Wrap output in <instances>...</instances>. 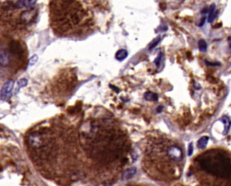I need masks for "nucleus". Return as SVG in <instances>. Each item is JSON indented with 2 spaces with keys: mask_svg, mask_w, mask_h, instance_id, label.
Here are the masks:
<instances>
[{
  "mask_svg": "<svg viewBox=\"0 0 231 186\" xmlns=\"http://www.w3.org/2000/svg\"><path fill=\"white\" fill-rule=\"evenodd\" d=\"M202 169L208 173L226 178L231 174V165L228 158L221 153L202 157L200 161Z\"/></svg>",
  "mask_w": 231,
  "mask_h": 186,
  "instance_id": "nucleus-1",
  "label": "nucleus"
},
{
  "mask_svg": "<svg viewBox=\"0 0 231 186\" xmlns=\"http://www.w3.org/2000/svg\"><path fill=\"white\" fill-rule=\"evenodd\" d=\"M167 154L172 161L179 162L183 158V152L180 147L172 145L170 146L167 149Z\"/></svg>",
  "mask_w": 231,
  "mask_h": 186,
  "instance_id": "nucleus-2",
  "label": "nucleus"
},
{
  "mask_svg": "<svg viewBox=\"0 0 231 186\" xmlns=\"http://www.w3.org/2000/svg\"><path fill=\"white\" fill-rule=\"evenodd\" d=\"M13 87H14V81H8V82H6L1 90L0 98L2 100H7L10 97Z\"/></svg>",
  "mask_w": 231,
  "mask_h": 186,
  "instance_id": "nucleus-3",
  "label": "nucleus"
},
{
  "mask_svg": "<svg viewBox=\"0 0 231 186\" xmlns=\"http://www.w3.org/2000/svg\"><path fill=\"white\" fill-rule=\"evenodd\" d=\"M12 53L8 49H0V66L5 67L10 65L12 61Z\"/></svg>",
  "mask_w": 231,
  "mask_h": 186,
  "instance_id": "nucleus-4",
  "label": "nucleus"
},
{
  "mask_svg": "<svg viewBox=\"0 0 231 186\" xmlns=\"http://www.w3.org/2000/svg\"><path fill=\"white\" fill-rule=\"evenodd\" d=\"M9 50L13 54V55H18L21 56L24 53V49L23 47L21 44L19 42L16 40L11 41L9 44Z\"/></svg>",
  "mask_w": 231,
  "mask_h": 186,
  "instance_id": "nucleus-5",
  "label": "nucleus"
},
{
  "mask_svg": "<svg viewBox=\"0 0 231 186\" xmlns=\"http://www.w3.org/2000/svg\"><path fill=\"white\" fill-rule=\"evenodd\" d=\"M136 172H137V169L135 167H131L130 169H127L123 174V178L125 180H130V179L133 178L135 176Z\"/></svg>",
  "mask_w": 231,
  "mask_h": 186,
  "instance_id": "nucleus-6",
  "label": "nucleus"
},
{
  "mask_svg": "<svg viewBox=\"0 0 231 186\" xmlns=\"http://www.w3.org/2000/svg\"><path fill=\"white\" fill-rule=\"evenodd\" d=\"M208 141H209V137L208 136H202L201 139H199V140L198 141V148H200V149H203L205 148L208 144Z\"/></svg>",
  "mask_w": 231,
  "mask_h": 186,
  "instance_id": "nucleus-7",
  "label": "nucleus"
},
{
  "mask_svg": "<svg viewBox=\"0 0 231 186\" xmlns=\"http://www.w3.org/2000/svg\"><path fill=\"white\" fill-rule=\"evenodd\" d=\"M215 8H216V6L215 4H211V7H210V9H209V15H208V17H207V21L211 23L213 20L215 19V16L217 14V12H215Z\"/></svg>",
  "mask_w": 231,
  "mask_h": 186,
  "instance_id": "nucleus-8",
  "label": "nucleus"
},
{
  "mask_svg": "<svg viewBox=\"0 0 231 186\" xmlns=\"http://www.w3.org/2000/svg\"><path fill=\"white\" fill-rule=\"evenodd\" d=\"M127 56H128V52L125 49H121L116 53V58L118 61H123L127 57Z\"/></svg>",
  "mask_w": 231,
  "mask_h": 186,
  "instance_id": "nucleus-9",
  "label": "nucleus"
},
{
  "mask_svg": "<svg viewBox=\"0 0 231 186\" xmlns=\"http://www.w3.org/2000/svg\"><path fill=\"white\" fill-rule=\"evenodd\" d=\"M221 120L225 124V132H224V135H226V133L229 131V129H230V127L231 126V121L228 116H223Z\"/></svg>",
  "mask_w": 231,
  "mask_h": 186,
  "instance_id": "nucleus-10",
  "label": "nucleus"
},
{
  "mask_svg": "<svg viewBox=\"0 0 231 186\" xmlns=\"http://www.w3.org/2000/svg\"><path fill=\"white\" fill-rule=\"evenodd\" d=\"M144 98H145L146 100L148 101H157L158 99V96L154 93H152L150 91L148 92H146L145 94H144Z\"/></svg>",
  "mask_w": 231,
  "mask_h": 186,
  "instance_id": "nucleus-11",
  "label": "nucleus"
},
{
  "mask_svg": "<svg viewBox=\"0 0 231 186\" xmlns=\"http://www.w3.org/2000/svg\"><path fill=\"white\" fill-rule=\"evenodd\" d=\"M198 49L199 50L202 52H206V49H207V44H206V41L204 40H201L198 42Z\"/></svg>",
  "mask_w": 231,
  "mask_h": 186,
  "instance_id": "nucleus-12",
  "label": "nucleus"
},
{
  "mask_svg": "<svg viewBox=\"0 0 231 186\" xmlns=\"http://www.w3.org/2000/svg\"><path fill=\"white\" fill-rule=\"evenodd\" d=\"M28 84V81L26 79H21L19 81H17V87H16V90H19L21 88H23L25 87Z\"/></svg>",
  "mask_w": 231,
  "mask_h": 186,
  "instance_id": "nucleus-13",
  "label": "nucleus"
},
{
  "mask_svg": "<svg viewBox=\"0 0 231 186\" xmlns=\"http://www.w3.org/2000/svg\"><path fill=\"white\" fill-rule=\"evenodd\" d=\"M160 41H161V37H160V36H158L157 38H156L151 43L150 46H149V49H150V50L153 49H154V48H155V47H156V46L159 43H160Z\"/></svg>",
  "mask_w": 231,
  "mask_h": 186,
  "instance_id": "nucleus-14",
  "label": "nucleus"
},
{
  "mask_svg": "<svg viewBox=\"0 0 231 186\" xmlns=\"http://www.w3.org/2000/svg\"><path fill=\"white\" fill-rule=\"evenodd\" d=\"M161 57H162V53H159L158 55H157V57L156 58H155V60H154V63L156 64L157 66H159V65H160L161 61Z\"/></svg>",
  "mask_w": 231,
  "mask_h": 186,
  "instance_id": "nucleus-15",
  "label": "nucleus"
},
{
  "mask_svg": "<svg viewBox=\"0 0 231 186\" xmlns=\"http://www.w3.org/2000/svg\"><path fill=\"white\" fill-rule=\"evenodd\" d=\"M37 61H38V56L37 55H34L33 57H31L30 59V66H33L35 65V63L37 62Z\"/></svg>",
  "mask_w": 231,
  "mask_h": 186,
  "instance_id": "nucleus-16",
  "label": "nucleus"
},
{
  "mask_svg": "<svg viewBox=\"0 0 231 186\" xmlns=\"http://www.w3.org/2000/svg\"><path fill=\"white\" fill-rule=\"evenodd\" d=\"M206 63L207 66H221L220 62H211L209 61H206Z\"/></svg>",
  "mask_w": 231,
  "mask_h": 186,
  "instance_id": "nucleus-17",
  "label": "nucleus"
},
{
  "mask_svg": "<svg viewBox=\"0 0 231 186\" xmlns=\"http://www.w3.org/2000/svg\"><path fill=\"white\" fill-rule=\"evenodd\" d=\"M193 144L190 143L189 145V148H188V155L191 156L193 154Z\"/></svg>",
  "mask_w": 231,
  "mask_h": 186,
  "instance_id": "nucleus-18",
  "label": "nucleus"
},
{
  "mask_svg": "<svg viewBox=\"0 0 231 186\" xmlns=\"http://www.w3.org/2000/svg\"><path fill=\"white\" fill-rule=\"evenodd\" d=\"M205 20H206V18H205V17H203V18H202V21L201 22H200V24H199V26H202V25H203L204 22H205Z\"/></svg>",
  "mask_w": 231,
  "mask_h": 186,
  "instance_id": "nucleus-19",
  "label": "nucleus"
},
{
  "mask_svg": "<svg viewBox=\"0 0 231 186\" xmlns=\"http://www.w3.org/2000/svg\"><path fill=\"white\" fill-rule=\"evenodd\" d=\"M110 87L111 88H112V89H114V90H116V92H117V93H119V90H118V89H117V88H116V87H114V86L113 85H110Z\"/></svg>",
  "mask_w": 231,
  "mask_h": 186,
  "instance_id": "nucleus-20",
  "label": "nucleus"
},
{
  "mask_svg": "<svg viewBox=\"0 0 231 186\" xmlns=\"http://www.w3.org/2000/svg\"><path fill=\"white\" fill-rule=\"evenodd\" d=\"M161 111H162V107H161V106L158 107V108H157V112H160Z\"/></svg>",
  "mask_w": 231,
  "mask_h": 186,
  "instance_id": "nucleus-21",
  "label": "nucleus"
},
{
  "mask_svg": "<svg viewBox=\"0 0 231 186\" xmlns=\"http://www.w3.org/2000/svg\"><path fill=\"white\" fill-rule=\"evenodd\" d=\"M228 40H229V42H230V47L231 48V37H230V38L228 39Z\"/></svg>",
  "mask_w": 231,
  "mask_h": 186,
  "instance_id": "nucleus-22",
  "label": "nucleus"
}]
</instances>
